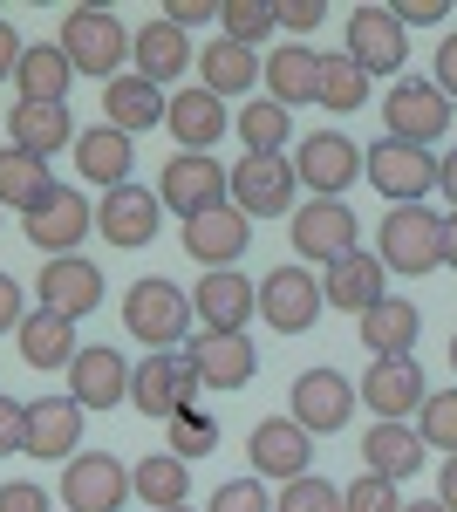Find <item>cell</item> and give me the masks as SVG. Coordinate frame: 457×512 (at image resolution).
<instances>
[{"instance_id":"obj_1","label":"cell","mask_w":457,"mask_h":512,"mask_svg":"<svg viewBox=\"0 0 457 512\" xmlns=\"http://www.w3.org/2000/svg\"><path fill=\"white\" fill-rule=\"evenodd\" d=\"M55 41H62L69 69H76V76H96L103 89H110L116 76H130L123 62H130V41L137 35H123V21H116L110 7H69Z\"/></svg>"},{"instance_id":"obj_2","label":"cell","mask_w":457,"mask_h":512,"mask_svg":"<svg viewBox=\"0 0 457 512\" xmlns=\"http://www.w3.org/2000/svg\"><path fill=\"white\" fill-rule=\"evenodd\" d=\"M191 294L178 287V280H164V274H151V280H137L130 294H123V328L144 342L151 355H164V349H185L191 342Z\"/></svg>"},{"instance_id":"obj_3","label":"cell","mask_w":457,"mask_h":512,"mask_svg":"<svg viewBox=\"0 0 457 512\" xmlns=\"http://www.w3.org/2000/svg\"><path fill=\"white\" fill-rule=\"evenodd\" d=\"M376 260L389 274H437L444 267V219L430 205H389L376 233Z\"/></svg>"},{"instance_id":"obj_4","label":"cell","mask_w":457,"mask_h":512,"mask_svg":"<svg viewBox=\"0 0 457 512\" xmlns=\"http://www.w3.org/2000/svg\"><path fill=\"white\" fill-rule=\"evenodd\" d=\"M287 239H294V260L335 267V260H348L362 246V219H355V205H342V198H307V205H294V219H287Z\"/></svg>"},{"instance_id":"obj_5","label":"cell","mask_w":457,"mask_h":512,"mask_svg":"<svg viewBox=\"0 0 457 512\" xmlns=\"http://www.w3.org/2000/svg\"><path fill=\"white\" fill-rule=\"evenodd\" d=\"M382 123H389V137L396 144H437L444 130H451V96L437 89V76H396L389 82V96H382Z\"/></svg>"},{"instance_id":"obj_6","label":"cell","mask_w":457,"mask_h":512,"mask_svg":"<svg viewBox=\"0 0 457 512\" xmlns=\"http://www.w3.org/2000/svg\"><path fill=\"white\" fill-rule=\"evenodd\" d=\"M157 198H164V212L198 219L212 205H232V171L219 158H198V151H171L157 171Z\"/></svg>"},{"instance_id":"obj_7","label":"cell","mask_w":457,"mask_h":512,"mask_svg":"<svg viewBox=\"0 0 457 512\" xmlns=\"http://www.w3.org/2000/svg\"><path fill=\"white\" fill-rule=\"evenodd\" d=\"M191 396H198V369H191V355H185V349L144 355V362L130 369V403H137L151 424H171V417H185Z\"/></svg>"},{"instance_id":"obj_8","label":"cell","mask_w":457,"mask_h":512,"mask_svg":"<svg viewBox=\"0 0 457 512\" xmlns=\"http://www.w3.org/2000/svg\"><path fill=\"white\" fill-rule=\"evenodd\" d=\"M321 308H328L321 280L307 274V267H294V260L260 280V321H267L273 335H307V328L321 321Z\"/></svg>"},{"instance_id":"obj_9","label":"cell","mask_w":457,"mask_h":512,"mask_svg":"<svg viewBox=\"0 0 457 512\" xmlns=\"http://www.w3.org/2000/svg\"><path fill=\"white\" fill-rule=\"evenodd\" d=\"M355 403H362V390L348 383L342 369H301V376H294V396H287V417H294L301 431L328 437L355 417Z\"/></svg>"},{"instance_id":"obj_10","label":"cell","mask_w":457,"mask_h":512,"mask_svg":"<svg viewBox=\"0 0 457 512\" xmlns=\"http://www.w3.org/2000/svg\"><path fill=\"white\" fill-rule=\"evenodd\" d=\"M369 185H376L389 205H423V192H437V158L423 151V144H396V137H382L369 144Z\"/></svg>"},{"instance_id":"obj_11","label":"cell","mask_w":457,"mask_h":512,"mask_svg":"<svg viewBox=\"0 0 457 512\" xmlns=\"http://www.w3.org/2000/svg\"><path fill=\"white\" fill-rule=\"evenodd\" d=\"M294 192H301V178H294V158H239L232 164V205L246 212V219H294Z\"/></svg>"},{"instance_id":"obj_12","label":"cell","mask_w":457,"mask_h":512,"mask_svg":"<svg viewBox=\"0 0 457 512\" xmlns=\"http://www.w3.org/2000/svg\"><path fill=\"white\" fill-rule=\"evenodd\" d=\"M123 499H137L123 458H110V451L69 458V472H62V506L69 512H123Z\"/></svg>"},{"instance_id":"obj_13","label":"cell","mask_w":457,"mask_h":512,"mask_svg":"<svg viewBox=\"0 0 457 512\" xmlns=\"http://www.w3.org/2000/svg\"><path fill=\"white\" fill-rule=\"evenodd\" d=\"M362 151L348 144L342 130H314V137H301V151H294V178H301L314 198H342L355 178H362Z\"/></svg>"},{"instance_id":"obj_14","label":"cell","mask_w":457,"mask_h":512,"mask_svg":"<svg viewBox=\"0 0 457 512\" xmlns=\"http://www.w3.org/2000/svg\"><path fill=\"white\" fill-rule=\"evenodd\" d=\"M191 315L205 321V335H246V321L260 315V287L226 267V274H198L191 287Z\"/></svg>"},{"instance_id":"obj_15","label":"cell","mask_w":457,"mask_h":512,"mask_svg":"<svg viewBox=\"0 0 457 512\" xmlns=\"http://www.w3.org/2000/svg\"><path fill=\"white\" fill-rule=\"evenodd\" d=\"M355 390H362V403L376 410L382 424H403V417H417L423 403H430L417 355H382V362H369V376H362Z\"/></svg>"},{"instance_id":"obj_16","label":"cell","mask_w":457,"mask_h":512,"mask_svg":"<svg viewBox=\"0 0 457 512\" xmlns=\"http://www.w3.org/2000/svg\"><path fill=\"white\" fill-rule=\"evenodd\" d=\"M348 55L376 76H403V62H410V35H403V21L389 14V7H348Z\"/></svg>"},{"instance_id":"obj_17","label":"cell","mask_w":457,"mask_h":512,"mask_svg":"<svg viewBox=\"0 0 457 512\" xmlns=\"http://www.w3.org/2000/svg\"><path fill=\"white\" fill-rule=\"evenodd\" d=\"M35 294H41V308H48V315L82 321V315H96V308H103V267H96V260H82V253L41 260Z\"/></svg>"},{"instance_id":"obj_18","label":"cell","mask_w":457,"mask_h":512,"mask_svg":"<svg viewBox=\"0 0 457 512\" xmlns=\"http://www.w3.org/2000/svg\"><path fill=\"white\" fill-rule=\"evenodd\" d=\"M246 239H253V219L239 205H212L185 219V253L198 260V274H226L232 260H246Z\"/></svg>"},{"instance_id":"obj_19","label":"cell","mask_w":457,"mask_h":512,"mask_svg":"<svg viewBox=\"0 0 457 512\" xmlns=\"http://www.w3.org/2000/svg\"><path fill=\"white\" fill-rule=\"evenodd\" d=\"M246 458H253V472L260 478H307L314 465V431H301L294 417H260L253 437H246Z\"/></svg>"},{"instance_id":"obj_20","label":"cell","mask_w":457,"mask_h":512,"mask_svg":"<svg viewBox=\"0 0 457 512\" xmlns=\"http://www.w3.org/2000/svg\"><path fill=\"white\" fill-rule=\"evenodd\" d=\"M82 410L76 396H35L28 403V458H41V465H69V458H82Z\"/></svg>"},{"instance_id":"obj_21","label":"cell","mask_w":457,"mask_h":512,"mask_svg":"<svg viewBox=\"0 0 457 512\" xmlns=\"http://www.w3.org/2000/svg\"><path fill=\"white\" fill-rule=\"evenodd\" d=\"M89 226H96V205H89L76 185H55V192L28 212V239H35L41 253H55V260L76 253L82 239H89Z\"/></svg>"},{"instance_id":"obj_22","label":"cell","mask_w":457,"mask_h":512,"mask_svg":"<svg viewBox=\"0 0 457 512\" xmlns=\"http://www.w3.org/2000/svg\"><path fill=\"white\" fill-rule=\"evenodd\" d=\"M157 226H164V198H151L144 185H116V192H103V205H96V233L110 239V246H123V253L151 246Z\"/></svg>"},{"instance_id":"obj_23","label":"cell","mask_w":457,"mask_h":512,"mask_svg":"<svg viewBox=\"0 0 457 512\" xmlns=\"http://www.w3.org/2000/svg\"><path fill=\"white\" fill-rule=\"evenodd\" d=\"M82 130L69 117V103H21L14 96V110H7V144L14 151H28V158H55V151H69Z\"/></svg>"},{"instance_id":"obj_24","label":"cell","mask_w":457,"mask_h":512,"mask_svg":"<svg viewBox=\"0 0 457 512\" xmlns=\"http://www.w3.org/2000/svg\"><path fill=\"white\" fill-rule=\"evenodd\" d=\"M130 62H137V76H144V82L164 89V82H178L191 62H198V41H191L185 28H171L164 14H151V21L137 28V41H130Z\"/></svg>"},{"instance_id":"obj_25","label":"cell","mask_w":457,"mask_h":512,"mask_svg":"<svg viewBox=\"0 0 457 512\" xmlns=\"http://www.w3.org/2000/svg\"><path fill=\"white\" fill-rule=\"evenodd\" d=\"M226 103L198 82V89H178L171 96V110H164V130L178 137V151H198V158H212V144L226 137Z\"/></svg>"},{"instance_id":"obj_26","label":"cell","mask_w":457,"mask_h":512,"mask_svg":"<svg viewBox=\"0 0 457 512\" xmlns=\"http://www.w3.org/2000/svg\"><path fill=\"white\" fill-rule=\"evenodd\" d=\"M185 355H191V369H198L205 390H246L253 369H260L246 335H205V328H198V335L185 342Z\"/></svg>"},{"instance_id":"obj_27","label":"cell","mask_w":457,"mask_h":512,"mask_svg":"<svg viewBox=\"0 0 457 512\" xmlns=\"http://www.w3.org/2000/svg\"><path fill=\"white\" fill-rule=\"evenodd\" d=\"M69 396H76L82 410H116V403H130V362L116 349H82L69 362Z\"/></svg>"},{"instance_id":"obj_28","label":"cell","mask_w":457,"mask_h":512,"mask_svg":"<svg viewBox=\"0 0 457 512\" xmlns=\"http://www.w3.org/2000/svg\"><path fill=\"white\" fill-rule=\"evenodd\" d=\"M423 451H430V444H423L417 424H369V431H362V472L403 485V478L423 472Z\"/></svg>"},{"instance_id":"obj_29","label":"cell","mask_w":457,"mask_h":512,"mask_svg":"<svg viewBox=\"0 0 457 512\" xmlns=\"http://www.w3.org/2000/svg\"><path fill=\"white\" fill-rule=\"evenodd\" d=\"M321 294H328V308L369 315V308H382V301H389V267H382V260H369V253L355 246L348 260H335V267L321 274Z\"/></svg>"},{"instance_id":"obj_30","label":"cell","mask_w":457,"mask_h":512,"mask_svg":"<svg viewBox=\"0 0 457 512\" xmlns=\"http://www.w3.org/2000/svg\"><path fill=\"white\" fill-rule=\"evenodd\" d=\"M164 110H171V96H164L157 82H144L137 69H130V76H116L110 89H103V123H110V130H123V137L157 130V123H164Z\"/></svg>"},{"instance_id":"obj_31","label":"cell","mask_w":457,"mask_h":512,"mask_svg":"<svg viewBox=\"0 0 457 512\" xmlns=\"http://www.w3.org/2000/svg\"><path fill=\"white\" fill-rule=\"evenodd\" d=\"M198 76H205V89L226 103V96H246L253 82L267 76V62H260V48H246V41H205L198 48Z\"/></svg>"},{"instance_id":"obj_32","label":"cell","mask_w":457,"mask_h":512,"mask_svg":"<svg viewBox=\"0 0 457 512\" xmlns=\"http://www.w3.org/2000/svg\"><path fill=\"white\" fill-rule=\"evenodd\" d=\"M130 164H137V151H130V137L110 130V123H89V130L76 137V171L89 178V185H103V192L130 185Z\"/></svg>"},{"instance_id":"obj_33","label":"cell","mask_w":457,"mask_h":512,"mask_svg":"<svg viewBox=\"0 0 457 512\" xmlns=\"http://www.w3.org/2000/svg\"><path fill=\"white\" fill-rule=\"evenodd\" d=\"M314 89H321V55H314L307 41H280V48H267V96L280 103V110L314 103Z\"/></svg>"},{"instance_id":"obj_34","label":"cell","mask_w":457,"mask_h":512,"mask_svg":"<svg viewBox=\"0 0 457 512\" xmlns=\"http://www.w3.org/2000/svg\"><path fill=\"white\" fill-rule=\"evenodd\" d=\"M14 342H21V362L28 369H69L82 355V342H76V321L69 315H48V308H35V315L14 328Z\"/></svg>"},{"instance_id":"obj_35","label":"cell","mask_w":457,"mask_h":512,"mask_svg":"<svg viewBox=\"0 0 457 512\" xmlns=\"http://www.w3.org/2000/svg\"><path fill=\"white\" fill-rule=\"evenodd\" d=\"M69 55H62V41H28V55H21V69H14V89H21V103H69Z\"/></svg>"},{"instance_id":"obj_36","label":"cell","mask_w":457,"mask_h":512,"mask_svg":"<svg viewBox=\"0 0 457 512\" xmlns=\"http://www.w3.org/2000/svg\"><path fill=\"white\" fill-rule=\"evenodd\" d=\"M417 335H423V308L417 301H396V294H389V301H382V308H369V315H362V349L376 355H410L417 349Z\"/></svg>"},{"instance_id":"obj_37","label":"cell","mask_w":457,"mask_h":512,"mask_svg":"<svg viewBox=\"0 0 457 512\" xmlns=\"http://www.w3.org/2000/svg\"><path fill=\"white\" fill-rule=\"evenodd\" d=\"M239 144H246V158H287V144H294V110H280L273 96H253V103L239 110Z\"/></svg>"},{"instance_id":"obj_38","label":"cell","mask_w":457,"mask_h":512,"mask_svg":"<svg viewBox=\"0 0 457 512\" xmlns=\"http://www.w3.org/2000/svg\"><path fill=\"white\" fill-rule=\"evenodd\" d=\"M55 192V178H48V158H28V151H0V205H21V219L35 212L41 198Z\"/></svg>"},{"instance_id":"obj_39","label":"cell","mask_w":457,"mask_h":512,"mask_svg":"<svg viewBox=\"0 0 457 512\" xmlns=\"http://www.w3.org/2000/svg\"><path fill=\"white\" fill-rule=\"evenodd\" d=\"M130 485H137V499H144L151 512H178L185 492H191V472H185V458L157 451V458H144V465L130 472Z\"/></svg>"},{"instance_id":"obj_40","label":"cell","mask_w":457,"mask_h":512,"mask_svg":"<svg viewBox=\"0 0 457 512\" xmlns=\"http://www.w3.org/2000/svg\"><path fill=\"white\" fill-rule=\"evenodd\" d=\"M314 103L335 110V117L362 110V103H369V69H362L348 48H342V55H321V89H314Z\"/></svg>"},{"instance_id":"obj_41","label":"cell","mask_w":457,"mask_h":512,"mask_svg":"<svg viewBox=\"0 0 457 512\" xmlns=\"http://www.w3.org/2000/svg\"><path fill=\"white\" fill-rule=\"evenodd\" d=\"M273 28H280V14H273L267 0H226V7H219V35H226V41H246V48H260Z\"/></svg>"},{"instance_id":"obj_42","label":"cell","mask_w":457,"mask_h":512,"mask_svg":"<svg viewBox=\"0 0 457 512\" xmlns=\"http://www.w3.org/2000/svg\"><path fill=\"white\" fill-rule=\"evenodd\" d=\"M219 451V417H205L198 403H191L185 417H171V458H212Z\"/></svg>"},{"instance_id":"obj_43","label":"cell","mask_w":457,"mask_h":512,"mask_svg":"<svg viewBox=\"0 0 457 512\" xmlns=\"http://www.w3.org/2000/svg\"><path fill=\"white\" fill-rule=\"evenodd\" d=\"M423 424V444H430V451H444V458H457V390H430V403H423L417 410Z\"/></svg>"},{"instance_id":"obj_44","label":"cell","mask_w":457,"mask_h":512,"mask_svg":"<svg viewBox=\"0 0 457 512\" xmlns=\"http://www.w3.org/2000/svg\"><path fill=\"white\" fill-rule=\"evenodd\" d=\"M273 512H342V492H335L328 478H294V485L273 499Z\"/></svg>"},{"instance_id":"obj_45","label":"cell","mask_w":457,"mask_h":512,"mask_svg":"<svg viewBox=\"0 0 457 512\" xmlns=\"http://www.w3.org/2000/svg\"><path fill=\"white\" fill-rule=\"evenodd\" d=\"M205 512H273V499H267L260 478H226V485L205 499Z\"/></svg>"},{"instance_id":"obj_46","label":"cell","mask_w":457,"mask_h":512,"mask_svg":"<svg viewBox=\"0 0 457 512\" xmlns=\"http://www.w3.org/2000/svg\"><path fill=\"white\" fill-rule=\"evenodd\" d=\"M342 512H403V492L389 478H355L342 492Z\"/></svg>"},{"instance_id":"obj_47","label":"cell","mask_w":457,"mask_h":512,"mask_svg":"<svg viewBox=\"0 0 457 512\" xmlns=\"http://www.w3.org/2000/svg\"><path fill=\"white\" fill-rule=\"evenodd\" d=\"M14 451H28V403L0 396V458H14Z\"/></svg>"},{"instance_id":"obj_48","label":"cell","mask_w":457,"mask_h":512,"mask_svg":"<svg viewBox=\"0 0 457 512\" xmlns=\"http://www.w3.org/2000/svg\"><path fill=\"white\" fill-rule=\"evenodd\" d=\"M0 512H55V499L41 492L35 478H7L0 485Z\"/></svg>"},{"instance_id":"obj_49","label":"cell","mask_w":457,"mask_h":512,"mask_svg":"<svg viewBox=\"0 0 457 512\" xmlns=\"http://www.w3.org/2000/svg\"><path fill=\"white\" fill-rule=\"evenodd\" d=\"M389 14H396V21H403V35H410V28H437V21L451 14V0H396Z\"/></svg>"},{"instance_id":"obj_50","label":"cell","mask_w":457,"mask_h":512,"mask_svg":"<svg viewBox=\"0 0 457 512\" xmlns=\"http://www.w3.org/2000/svg\"><path fill=\"white\" fill-rule=\"evenodd\" d=\"M273 14H280V28H287V35H314L328 7H321V0H280Z\"/></svg>"},{"instance_id":"obj_51","label":"cell","mask_w":457,"mask_h":512,"mask_svg":"<svg viewBox=\"0 0 457 512\" xmlns=\"http://www.w3.org/2000/svg\"><path fill=\"white\" fill-rule=\"evenodd\" d=\"M21 321H28V294H21L14 274H0V335H14Z\"/></svg>"},{"instance_id":"obj_52","label":"cell","mask_w":457,"mask_h":512,"mask_svg":"<svg viewBox=\"0 0 457 512\" xmlns=\"http://www.w3.org/2000/svg\"><path fill=\"white\" fill-rule=\"evenodd\" d=\"M164 21H171V28H205V21H219V7H205V0H171V7H164Z\"/></svg>"},{"instance_id":"obj_53","label":"cell","mask_w":457,"mask_h":512,"mask_svg":"<svg viewBox=\"0 0 457 512\" xmlns=\"http://www.w3.org/2000/svg\"><path fill=\"white\" fill-rule=\"evenodd\" d=\"M437 89H444V96L457 103V28L437 41Z\"/></svg>"},{"instance_id":"obj_54","label":"cell","mask_w":457,"mask_h":512,"mask_svg":"<svg viewBox=\"0 0 457 512\" xmlns=\"http://www.w3.org/2000/svg\"><path fill=\"white\" fill-rule=\"evenodd\" d=\"M21 55H28V41L14 35L7 21H0V82H14V69H21Z\"/></svg>"},{"instance_id":"obj_55","label":"cell","mask_w":457,"mask_h":512,"mask_svg":"<svg viewBox=\"0 0 457 512\" xmlns=\"http://www.w3.org/2000/svg\"><path fill=\"white\" fill-rule=\"evenodd\" d=\"M437 192L451 198V212H457V151H444V158H437Z\"/></svg>"},{"instance_id":"obj_56","label":"cell","mask_w":457,"mask_h":512,"mask_svg":"<svg viewBox=\"0 0 457 512\" xmlns=\"http://www.w3.org/2000/svg\"><path fill=\"white\" fill-rule=\"evenodd\" d=\"M437 499L444 512H457V458H444V472H437Z\"/></svg>"},{"instance_id":"obj_57","label":"cell","mask_w":457,"mask_h":512,"mask_svg":"<svg viewBox=\"0 0 457 512\" xmlns=\"http://www.w3.org/2000/svg\"><path fill=\"white\" fill-rule=\"evenodd\" d=\"M444 267H457V212L444 219Z\"/></svg>"},{"instance_id":"obj_58","label":"cell","mask_w":457,"mask_h":512,"mask_svg":"<svg viewBox=\"0 0 457 512\" xmlns=\"http://www.w3.org/2000/svg\"><path fill=\"white\" fill-rule=\"evenodd\" d=\"M403 512H444V499H403Z\"/></svg>"},{"instance_id":"obj_59","label":"cell","mask_w":457,"mask_h":512,"mask_svg":"<svg viewBox=\"0 0 457 512\" xmlns=\"http://www.w3.org/2000/svg\"><path fill=\"white\" fill-rule=\"evenodd\" d=\"M451 369H457V335H451Z\"/></svg>"},{"instance_id":"obj_60","label":"cell","mask_w":457,"mask_h":512,"mask_svg":"<svg viewBox=\"0 0 457 512\" xmlns=\"http://www.w3.org/2000/svg\"><path fill=\"white\" fill-rule=\"evenodd\" d=\"M178 512H191V506H178Z\"/></svg>"}]
</instances>
